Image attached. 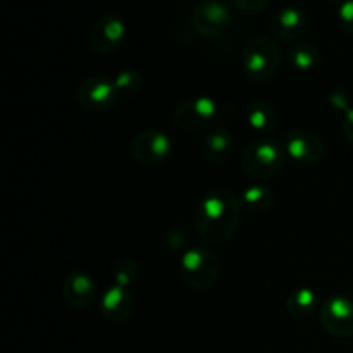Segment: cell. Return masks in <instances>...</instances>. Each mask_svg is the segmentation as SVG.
<instances>
[{
    "label": "cell",
    "instance_id": "24",
    "mask_svg": "<svg viewBox=\"0 0 353 353\" xmlns=\"http://www.w3.org/2000/svg\"><path fill=\"white\" fill-rule=\"evenodd\" d=\"M341 133H343L345 140L353 145V107L345 112L343 123H341Z\"/></svg>",
    "mask_w": 353,
    "mask_h": 353
},
{
    "label": "cell",
    "instance_id": "17",
    "mask_svg": "<svg viewBox=\"0 0 353 353\" xmlns=\"http://www.w3.org/2000/svg\"><path fill=\"white\" fill-rule=\"evenodd\" d=\"M276 195L269 186L255 183V185L247 186L240 195V203L245 210L252 214H261L271 209L274 203Z\"/></svg>",
    "mask_w": 353,
    "mask_h": 353
},
{
    "label": "cell",
    "instance_id": "2",
    "mask_svg": "<svg viewBox=\"0 0 353 353\" xmlns=\"http://www.w3.org/2000/svg\"><path fill=\"white\" fill-rule=\"evenodd\" d=\"M283 62V50L271 37H255L245 47L241 65L252 81H268L279 71Z\"/></svg>",
    "mask_w": 353,
    "mask_h": 353
},
{
    "label": "cell",
    "instance_id": "1",
    "mask_svg": "<svg viewBox=\"0 0 353 353\" xmlns=\"http://www.w3.org/2000/svg\"><path fill=\"white\" fill-rule=\"evenodd\" d=\"M241 203L228 190L207 193L195 209V231L209 243H224L238 231Z\"/></svg>",
    "mask_w": 353,
    "mask_h": 353
},
{
    "label": "cell",
    "instance_id": "11",
    "mask_svg": "<svg viewBox=\"0 0 353 353\" xmlns=\"http://www.w3.org/2000/svg\"><path fill=\"white\" fill-rule=\"evenodd\" d=\"M286 154L300 165L316 164L324 155V141L310 130H295L286 138Z\"/></svg>",
    "mask_w": 353,
    "mask_h": 353
},
{
    "label": "cell",
    "instance_id": "22",
    "mask_svg": "<svg viewBox=\"0 0 353 353\" xmlns=\"http://www.w3.org/2000/svg\"><path fill=\"white\" fill-rule=\"evenodd\" d=\"M269 2H271V0H231V3H233L238 10L247 14L262 12V10L268 9Z\"/></svg>",
    "mask_w": 353,
    "mask_h": 353
},
{
    "label": "cell",
    "instance_id": "4",
    "mask_svg": "<svg viewBox=\"0 0 353 353\" xmlns=\"http://www.w3.org/2000/svg\"><path fill=\"white\" fill-rule=\"evenodd\" d=\"M178 271L179 278L188 288L203 292L216 283L219 276V261L210 248L193 247L183 254Z\"/></svg>",
    "mask_w": 353,
    "mask_h": 353
},
{
    "label": "cell",
    "instance_id": "16",
    "mask_svg": "<svg viewBox=\"0 0 353 353\" xmlns=\"http://www.w3.org/2000/svg\"><path fill=\"white\" fill-rule=\"evenodd\" d=\"M247 121L248 126L255 131V133L262 134V137H268V133H271L276 128V110L269 105L264 100H255L248 105L247 109Z\"/></svg>",
    "mask_w": 353,
    "mask_h": 353
},
{
    "label": "cell",
    "instance_id": "9",
    "mask_svg": "<svg viewBox=\"0 0 353 353\" xmlns=\"http://www.w3.org/2000/svg\"><path fill=\"white\" fill-rule=\"evenodd\" d=\"M126 40V23L116 14L102 16L90 31V45L100 55L116 52Z\"/></svg>",
    "mask_w": 353,
    "mask_h": 353
},
{
    "label": "cell",
    "instance_id": "18",
    "mask_svg": "<svg viewBox=\"0 0 353 353\" xmlns=\"http://www.w3.org/2000/svg\"><path fill=\"white\" fill-rule=\"evenodd\" d=\"M319 296L310 288H299L288 296L286 309L295 317H310L317 310Z\"/></svg>",
    "mask_w": 353,
    "mask_h": 353
},
{
    "label": "cell",
    "instance_id": "23",
    "mask_svg": "<svg viewBox=\"0 0 353 353\" xmlns=\"http://www.w3.org/2000/svg\"><path fill=\"white\" fill-rule=\"evenodd\" d=\"M338 17H340L341 28L348 34H353V0H343L338 9Z\"/></svg>",
    "mask_w": 353,
    "mask_h": 353
},
{
    "label": "cell",
    "instance_id": "19",
    "mask_svg": "<svg viewBox=\"0 0 353 353\" xmlns=\"http://www.w3.org/2000/svg\"><path fill=\"white\" fill-rule=\"evenodd\" d=\"M288 62L296 71H310L319 64V50L310 43H296L290 48Z\"/></svg>",
    "mask_w": 353,
    "mask_h": 353
},
{
    "label": "cell",
    "instance_id": "10",
    "mask_svg": "<svg viewBox=\"0 0 353 353\" xmlns=\"http://www.w3.org/2000/svg\"><path fill=\"white\" fill-rule=\"evenodd\" d=\"M193 28L202 37L216 38L228 30L231 23V12L223 2L203 0L192 12Z\"/></svg>",
    "mask_w": 353,
    "mask_h": 353
},
{
    "label": "cell",
    "instance_id": "8",
    "mask_svg": "<svg viewBox=\"0 0 353 353\" xmlns=\"http://www.w3.org/2000/svg\"><path fill=\"white\" fill-rule=\"evenodd\" d=\"M171 150V138L159 130L141 131L131 141V155L134 161L145 165L161 164L169 157Z\"/></svg>",
    "mask_w": 353,
    "mask_h": 353
},
{
    "label": "cell",
    "instance_id": "13",
    "mask_svg": "<svg viewBox=\"0 0 353 353\" xmlns=\"http://www.w3.org/2000/svg\"><path fill=\"white\" fill-rule=\"evenodd\" d=\"M307 28V17L299 7H281L271 19V31L283 41H295Z\"/></svg>",
    "mask_w": 353,
    "mask_h": 353
},
{
    "label": "cell",
    "instance_id": "7",
    "mask_svg": "<svg viewBox=\"0 0 353 353\" xmlns=\"http://www.w3.org/2000/svg\"><path fill=\"white\" fill-rule=\"evenodd\" d=\"M78 103L86 110H109L116 105L121 93L114 85V79L93 76L78 86Z\"/></svg>",
    "mask_w": 353,
    "mask_h": 353
},
{
    "label": "cell",
    "instance_id": "25",
    "mask_svg": "<svg viewBox=\"0 0 353 353\" xmlns=\"http://www.w3.org/2000/svg\"><path fill=\"white\" fill-rule=\"evenodd\" d=\"M331 102H333V105H334V109H338V110H345V112H347V110H350L352 107H348V100H347V97H343V95H340V93H333V95H331Z\"/></svg>",
    "mask_w": 353,
    "mask_h": 353
},
{
    "label": "cell",
    "instance_id": "14",
    "mask_svg": "<svg viewBox=\"0 0 353 353\" xmlns=\"http://www.w3.org/2000/svg\"><path fill=\"white\" fill-rule=\"evenodd\" d=\"M134 309L133 295L124 286H112L100 300V314L110 323H123Z\"/></svg>",
    "mask_w": 353,
    "mask_h": 353
},
{
    "label": "cell",
    "instance_id": "3",
    "mask_svg": "<svg viewBox=\"0 0 353 353\" xmlns=\"http://www.w3.org/2000/svg\"><path fill=\"white\" fill-rule=\"evenodd\" d=\"M286 150L278 140L271 137H259L245 148L241 155V168L255 179H268L279 174L285 168Z\"/></svg>",
    "mask_w": 353,
    "mask_h": 353
},
{
    "label": "cell",
    "instance_id": "21",
    "mask_svg": "<svg viewBox=\"0 0 353 353\" xmlns=\"http://www.w3.org/2000/svg\"><path fill=\"white\" fill-rule=\"evenodd\" d=\"M141 74L137 71H131V69H126V71L117 72V76L114 78V85L119 90L121 95H131V93L138 92L141 88Z\"/></svg>",
    "mask_w": 353,
    "mask_h": 353
},
{
    "label": "cell",
    "instance_id": "12",
    "mask_svg": "<svg viewBox=\"0 0 353 353\" xmlns=\"http://www.w3.org/2000/svg\"><path fill=\"white\" fill-rule=\"evenodd\" d=\"M62 295H64L65 303L72 309H88L97 299V285L92 276L86 272H71L64 279Z\"/></svg>",
    "mask_w": 353,
    "mask_h": 353
},
{
    "label": "cell",
    "instance_id": "5",
    "mask_svg": "<svg viewBox=\"0 0 353 353\" xmlns=\"http://www.w3.org/2000/svg\"><path fill=\"white\" fill-rule=\"evenodd\" d=\"M221 109L210 97H192L178 105L174 112L176 126L185 131H205L216 126Z\"/></svg>",
    "mask_w": 353,
    "mask_h": 353
},
{
    "label": "cell",
    "instance_id": "20",
    "mask_svg": "<svg viewBox=\"0 0 353 353\" xmlns=\"http://www.w3.org/2000/svg\"><path fill=\"white\" fill-rule=\"evenodd\" d=\"M140 276V265L133 261V259H123L114 265V279H116L117 286H124L134 283Z\"/></svg>",
    "mask_w": 353,
    "mask_h": 353
},
{
    "label": "cell",
    "instance_id": "6",
    "mask_svg": "<svg viewBox=\"0 0 353 353\" xmlns=\"http://www.w3.org/2000/svg\"><path fill=\"white\" fill-rule=\"evenodd\" d=\"M321 326L334 338L353 336V302L345 296L327 299L319 309Z\"/></svg>",
    "mask_w": 353,
    "mask_h": 353
},
{
    "label": "cell",
    "instance_id": "15",
    "mask_svg": "<svg viewBox=\"0 0 353 353\" xmlns=\"http://www.w3.org/2000/svg\"><path fill=\"white\" fill-rule=\"evenodd\" d=\"M234 147V138L228 128H216L203 138V155L210 164H224Z\"/></svg>",
    "mask_w": 353,
    "mask_h": 353
}]
</instances>
